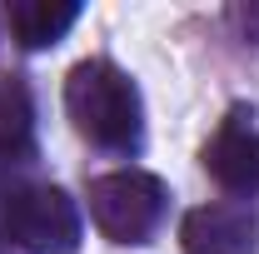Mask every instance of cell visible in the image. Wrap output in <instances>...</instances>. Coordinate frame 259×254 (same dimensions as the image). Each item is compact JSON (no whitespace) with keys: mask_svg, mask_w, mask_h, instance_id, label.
Returning a JSON list of instances; mask_svg holds the SVG:
<instances>
[{"mask_svg":"<svg viewBox=\"0 0 259 254\" xmlns=\"http://www.w3.org/2000/svg\"><path fill=\"white\" fill-rule=\"evenodd\" d=\"M65 115L90 145L130 155L145 140V105L140 90L115 60H80L65 75Z\"/></svg>","mask_w":259,"mask_h":254,"instance_id":"obj_1","label":"cell"},{"mask_svg":"<svg viewBox=\"0 0 259 254\" xmlns=\"http://www.w3.org/2000/svg\"><path fill=\"white\" fill-rule=\"evenodd\" d=\"M0 234L25 254H75L85 239V220L70 190L30 180L0 190Z\"/></svg>","mask_w":259,"mask_h":254,"instance_id":"obj_2","label":"cell"},{"mask_svg":"<svg viewBox=\"0 0 259 254\" xmlns=\"http://www.w3.org/2000/svg\"><path fill=\"white\" fill-rule=\"evenodd\" d=\"M90 220L110 244H150V234L164 224L169 190L150 170H110L90 180Z\"/></svg>","mask_w":259,"mask_h":254,"instance_id":"obj_3","label":"cell"},{"mask_svg":"<svg viewBox=\"0 0 259 254\" xmlns=\"http://www.w3.org/2000/svg\"><path fill=\"white\" fill-rule=\"evenodd\" d=\"M199 164L225 194H259V130L244 105L220 120L209 145L199 150Z\"/></svg>","mask_w":259,"mask_h":254,"instance_id":"obj_4","label":"cell"},{"mask_svg":"<svg viewBox=\"0 0 259 254\" xmlns=\"http://www.w3.org/2000/svg\"><path fill=\"white\" fill-rule=\"evenodd\" d=\"M180 249L185 254H254L259 249V220L249 204L214 199L180 220Z\"/></svg>","mask_w":259,"mask_h":254,"instance_id":"obj_5","label":"cell"},{"mask_svg":"<svg viewBox=\"0 0 259 254\" xmlns=\"http://www.w3.org/2000/svg\"><path fill=\"white\" fill-rule=\"evenodd\" d=\"M75 20H80L75 0H10L5 5V25H10L20 50H50V45H60Z\"/></svg>","mask_w":259,"mask_h":254,"instance_id":"obj_6","label":"cell"},{"mask_svg":"<svg viewBox=\"0 0 259 254\" xmlns=\"http://www.w3.org/2000/svg\"><path fill=\"white\" fill-rule=\"evenodd\" d=\"M0 159L30 164L35 159V100L20 75L0 80Z\"/></svg>","mask_w":259,"mask_h":254,"instance_id":"obj_7","label":"cell"}]
</instances>
